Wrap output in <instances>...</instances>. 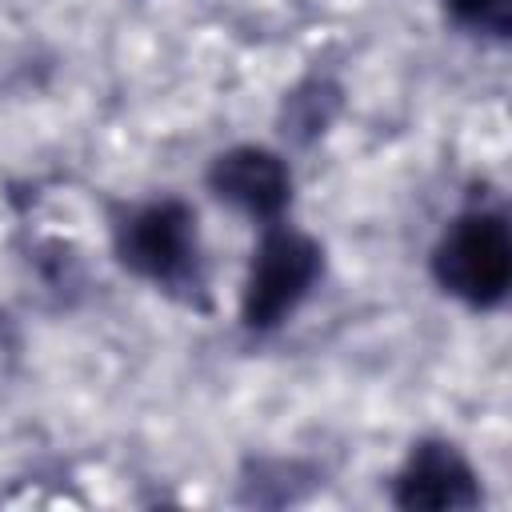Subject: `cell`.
<instances>
[{
    "label": "cell",
    "instance_id": "277c9868",
    "mask_svg": "<svg viewBox=\"0 0 512 512\" xmlns=\"http://www.w3.org/2000/svg\"><path fill=\"white\" fill-rule=\"evenodd\" d=\"M388 496L400 512H472L484 500L472 460L444 436H424L408 448Z\"/></svg>",
    "mask_w": 512,
    "mask_h": 512
},
{
    "label": "cell",
    "instance_id": "6da1fadb",
    "mask_svg": "<svg viewBox=\"0 0 512 512\" xmlns=\"http://www.w3.org/2000/svg\"><path fill=\"white\" fill-rule=\"evenodd\" d=\"M112 256L136 280L152 284L168 300L208 312V264L200 248L196 208L180 196H156L140 204H116L108 216Z\"/></svg>",
    "mask_w": 512,
    "mask_h": 512
},
{
    "label": "cell",
    "instance_id": "5b68a950",
    "mask_svg": "<svg viewBox=\"0 0 512 512\" xmlns=\"http://www.w3.org/2000/svg\"><path fill=\"white\" fill-rule=\"evenodd\" d=\"M204 184L220 204L244 212L256 224L284 220V212L292 204V168H288V160L272 148H260V144H236V148L220 152L208 164Z\"/></svg>",
    "mask_w": 512,
    "mask_h": 512
},
{
    "label": "cell",
    "instance_id": "7a4b0ae2",
    "mask_svg": "<svg viewBox=\"0 0 512 512\" xmlns=\"http://www.w3.org/2000/svg\"><path fill=\"white\" fill-rule=\"evenodd\" d=\"M440 292L472 312H492L512 288V228L500 208L472 204L448 220L428 256Z\"/></svg>",
    "mask_w": 512,
    "mask_h": 512
},
{
    "label": "cell",
    "instance_id": "8992f818",
    "mask_svg": "<svg viewBox=\"0 0 512 512\" xmlns=\"http://www.w3.org/2000/svg\"><path fill=\"white\" fill-rule=\"evenodd\" d=\"M336 108H340V88L324 76H312L288 96V120H284L288 128L284 132L312 140L316 132H324V124L336 116Z\"/></svg>",
    "mask_w": 512,
    "mask_h": 512
},
{
    "label": "cell",
    "instance_id": "52a82bcc",
    "mask_svg": "<svg viewBox=\"0 0 512 512\" xmlns=\"http://www.w3.org/2000/svg\"><path fill=\"white\" fill-rule=\"evenodd\" d=\"M444 16L472 36L508 40L512 32V0H440Z\"/></svg>",
    "mask_w": 512,
    "mask_h": 512
},
{
    "label": "cell",
    "instance_id": "3957f363",
    "mask_svg": "<svg viewBox=\"0 0 512 512\" xmlns=\"http://www.w3.org/2000/svg\"><path fill=\"white\" fill-rule=\"evenodd\" d=\"M324 276V244L296 224H260L244 284H240V324L252 336L284 328L300 304L316 292Z\"/></svg>",
    "mask_w": 512,
    "mask_h": 512
}]
</instances>
